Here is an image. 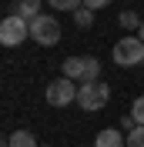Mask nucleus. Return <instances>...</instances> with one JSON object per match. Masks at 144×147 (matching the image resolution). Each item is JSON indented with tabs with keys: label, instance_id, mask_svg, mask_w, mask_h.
Masks as SVG:
<instances>
[{
	"label": "nucleus",
	"instance_id": "ddd939ff",
	"mask_svg": "<svg viewBox=\"0 0 144 147\" xmlns=\"http://www.w3.org/2000/svg\"><path fill=\"white\" fill-rule=\"evenodd\" d=\"M131 117L137 120V127H144V97H137V100L131 104Z\"/></svg>",
	"mask_w": 144,
	"mask_h": 147
},
{
	"label": "nucleus",
	"instance_id": "f3484780",
	"mask_svg": "<svg viewBox=\"0 0 144 147\" xmlns=\"http://www.w3.org/2000/svg\"><path fill=\"white\" fill-rule=\"evenodd\" d=\"M137 37H141V40H144V24H141V27H137Z\"/></svg>",
	"mask_w": 144,
	"mask_h": 147
},
{
	"label": "nucleus",
	"instance_id": "9b49d317",
	"mask_svg": "<svg viewBox=\"0 0 144 147\" xmlns=\"http://www.w3.org/2000/svg\"><path fill=\"white\" fill-rule=\"evenodd\" d=\"M74 24H77V27H90V24H94V10H87V7L74 10Z\"/></svg>",
	"mask_w": 144,
	"mask_h": 147
},
{
	"label": "nucleus",
	"instance_id": "7ed1b4c3",
	"mask_svg": "<svg viewBox=\"0 0 144 147\" xmlns=\"http://www.w3.org/2000/svg\"><path fill=\"white\" fill-rule=\"evenodd\" d=\"M107 100H111V87L104 80H90V84H81L77 87V104L84 110H101Z\"/></svg>",
	"mask_w": 144,
	"mask_h": 147
},
{
	"label": "nucleus",
	"instance_id": "9d476101",
	"mask_svg": "<svg viewBox=\"0 0 144 147\" xmlns=\"http://www.w3.org/2000/svg\"><path fill=\"white\" fill-rule=\"evenodd\" d=\"M117 20H121V27H124V30H137V27L144 24L134 10H121V17H117Z\"/></svg>",
	"mask_w": 144,
	"mask_h": 147
},
{
	"label": "nucleus",
	"instance_id": "dca6fc26",
	"mask_svg": "<svg viewBox=\"0 0 144 147\" xmlns=\"http://www.w3.org/2000/svg\"><path fill=\"white\" fill-rule=\"evenodd\" d=\"M121 127H124V130H127V134H131V130H134V127H137V120H134V117H131V114H127V117H121Z\"/></svg>",
	"mask_w": 144,
	"mask_h": 147
},
{
	"label": "nucleus",
	"instance_id": "f03ea898",
	"mask_svg": "<svg viewBox=\"0 0 144 147\" xmlns=\"http://www.w3.org/2000/svg\"><path fill=\"white\" fill-rule=\"evenodd\" d=\"M114 64L117 67H134V64H144V40L141 37H121L114 44Z\"/></svg>",
	"mask_w": 144,
	"mask_h": 147
},
{
	"label": "nucleus",
	"instance_id": "6e6552de",
	"mask_svg": "<svg viewBox=\"0 0 144 147\" xmlns=\"http://www.w3.org/2000/svg\"><path fill=\"white\" fill-rule=\"evenodd\" d=\"M3 147H37V140H34V134H30V130H14Z\"/></svg>",
	"mask_w": 144,
	"mask_h": 147
},
{
	"label": "nucleus",
	"instance_id": "1a4fd4ad",
	"mask_svg": "<svg viewBox=\"0 0 144 147\" xmlns=\"http://www.w3.org/2000/svg\"><path fill=\"white\" fill-rule=\"evenodd\" d=\"M17 13L24 20H37L40 17V0H17Z\"/></svg>",
	"mask_w": 144,
	"mask_h": 147
},
{
	"label": "nucleus",
	"instance_id": "0eeeda50",
	"mask_svg": "<svg viewBox=\"0 0 144 147\" xmlns=\"http://www.w3.org/2000/svg\"><path fill=\"white\" fill-rule=\"evenodd\" d=\"M94 147H127V140H124V134H121V130L107 127V130H101L97 137H94Z\"/></svg>",
	"mask_w": 144,
	"mask_h": 147
},
{
	"label": "nucleus",
	"instance_id": "39448f33",
	"mask_svg": "<svg viewBox=\"0 0 144 147\" xmlns=\"http://www.w3.org/2000/svg\"><path fill=\"white\" fill-rule=\"evenodd\" d=\"M30 37H34L40 47H54V44H60V24H57V17L40 13L37 20H30Z\"/></svg>",
	"mask_w": 144,
	"mask_h": 147
},
{
	"label": "nucleus",
	"instance_id": "423d86ee",
	"mask_svg": "<svg viewBox=\"0 0 144 147\" xmlns=\"http://www.w3.org/2000/svg\"><path fill=\"white\" fill-rule=\"evenodd\" d=\"M44 94H47V104H50V107H67V104L77 100V87H74V80H67V77L50 80Z\"/></svg>",
	"mask_w": 144,
	"mask_h": 147
},
{
	"label": "nucleus",
	"instance_id": "f257e3e1",
	"mask_svg": "<svg viewBox=\"0 0 144 147\" xmlns=\"http://www.w3.org/2000/svg\"><path fill=\"white\" fill-rule=\"evenodd\" d=\"M60 67H64V77L74 80V84L101 80V60H97V57H67Z\"/></svg>",
	"mask_w": 144,
	"mask_h": 147
},
{
	"label": "nucleus",
	"instance_id": "20e7f679",
	"mask_svg": "<svg viewBox=\"0 0 144 147\" xmlns=\"http://www.w3.org/2000/svg\"><path fill=\"white\" fill-rule=\"evenodd\" d=\"M27 37H30V20H24L20 13L3 17V24H0V44L3 47H17V44H24Z\"/></svg>",
	"mask_w": 144,
	"mask_h": 147
},
{
	"label": "nucleus",
	"instance_id": "4468645a",
	"mask_svg": "<svg viewBox=\"0 0 144 147\" xmlns=\"http://www.w3.org/2000/svg\"><path fill=\"white\" fill-rule=\"evenodd\" d=\"M127 147H144V127H134L127 134Z\"/></svg>",
	"mask_w": 144,
	"mask_h": 147
},
{
	"label": "nucleus",
	"instance_id": "2eb2a0df",
	"mask_svg": "<svg viewBox=\"0 0 144 147\" xmlns=\"http://www.w3.org/2000/svg\"><path fill=\"white\" fill-rule=\"evenodd\" d=\"M111 0H84V7L87 10H101V7H107Z\"/></svg>",
	"mask_w": 144,
	"mask_h": 147
},
{
	"label": "nucleus",
	"instance_id": "f8f14e48",
	"mask_svg": "<svg viewBox=\"0 0 144 147\" xmlns=\"http://www.w3.org/2000/svg\"><path fill=\"white\" fill-rule=\"evenodd\" d=\"M47 3H50L54 10H71V13L84 7V0H47Z\"/></svg>",
	"mask_w": 144,
	"mask_h": 147
}]
</instances>
